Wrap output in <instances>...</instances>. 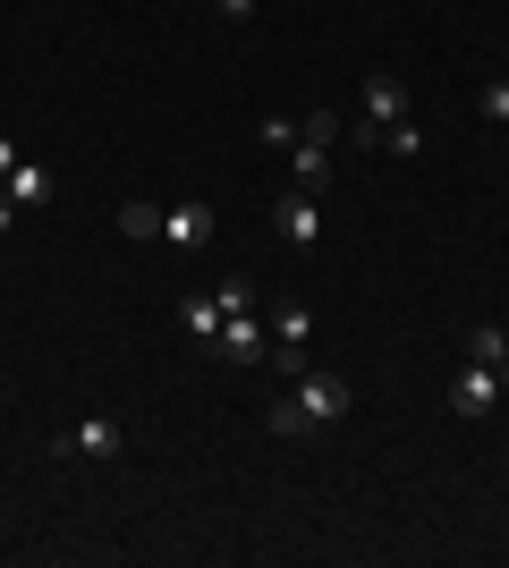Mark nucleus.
I'll return each mask as SVG.
<instances>
[{
	"label": "nucleus",
	"instance_id": "f257e3e1",
	"mask_svg": "<svg viewBox=\"0 0 509 568\" xmlns=\"http://www.w3.org/2000/svg\"><path fill=\"white\" fill-rule=\"evenodd\" d=\"M213 356L221 365H272V323H255V314H221V332H213Z\"/></svg>",
	"mask_w": 509,
	"mask_h": 568
},
{
	"label": "nucleus",
	"instance_id": "f03ea898",
	"mask_svg": "<svg viewBox=\"0 0 509 568\" xmlns=\"http://www.w3.org/2000/svg\"><path fill=\"white\" fill-rule=\"evenodd\" d=\"M390 119H408V85H399L390 69H374V77H365V119L348 128V136H357V144H383Z\"/></svg>",
	"mask_w": 509,
	"mask_h": 568
},
{
	"label": "nucleus",
	"instance_id": "7ed1b4c3",
	"mask_svg": "<svg viewBox=\"0 0 509 568\" xmlns=\"http://www.w3.org/2000/svg\"><path fill=\"white\" fill-rule=\"evenodd\" d=\"M297 407H306V425H339V416L357 407V390H348V374H323V365H306V374H297Z\"/></svg>",
	"mask_w": 509,
	"mask_h": 568
},
{
	"label": "nucleus",
	"instance_id": "20e7f679",
	"mask_svg": "<svg viewBox=\"0 0 509 568\" xmlns=\"http://www.w3.org/2000/svg\"><path fill=\"white\" fill-rule=\"evenodd\" d=\"M272 230H281V246H323V204L306 187H289V195H272Z\"/></svg>",
	"mask_w": 509,
	"mask_h": 568
},
{
	"label": "nucleus",
	"instance_id": "39448f33",
	"mask_svg": "<svg viewBox=\"0 0 509 568\" xmlns=\"http://www.w3.org/2000/svg\"><path fill=\"white\" fill-rule=\"evenodd\" d=\"M450 407H459V416H492V407H501V374L467 356V365H459V382H450Z\"/></svg>",
	"mask_w": 509,
	"mask_h": 568
},
{
	"label": "nucleus",
	"instance_id": "423d86ee",
	"mask_svg": "<svg viewBox=\"0 0 509 568\" xmlns=\"http://www.w3.org/2000/svg\"><path fill=\"white\" fill-rule=\"evenodd\" d=\"M162 237H170V246H213L221 213H213V204H162Z\"/></svg>",
	"mask_w": 509,
	"mask_h": 568
},
{
	"label": "nucleus",
	"instance_id": "0eeeda50",
	"mask_svg": "<svg viewBox=\"0 0 509 568\" xmlns=\"http://www.w3.org/2000/svg\"><path fill=\"white\" fill-rule=\"evenodd\" d=\"M289 187H306V195L332 187V144H315V136H297V144H289Z\"/></svg>",
	"mask_w": 509,
	"mask_h": 568
},
{
	"label": "nucleus",
	"instance_id": "6e6552de",
	"mask_svg": "<svg viewBox=\"0 0 509 568\" xmlns=\"http://www.w3.org/2000/svg\"><path fill=\"white\" fill-rule=\"evenodd\" d=\"M306 339H315V306H306V297H281V306H272V348H306Z\"/></svg>",
	"mask_w": 509,
	"mask_h": 568
},
{
	"label": "nucleus",
	"instance_id": "1a4fd4ad",
	"mask_svg": "<svg viewBox=\"0 0 509 568\" xmlns=\"http://www.w3.org/2000/svg\"><path fill=\"white\" fill-rule=\"evenodd\" d=\"M467 356H476V365H492V374H501V390H509V332H501V323H476V332H467Z\"/></svg>",
	"mask_w": 509,
	"mask_h": 568
},
{
	"label": "nucleus",
	"instance_id": "9d476101",
	"mask_svg": "<svg viewBox=\"0 0 509 568\" xmlns=\"http://www.w3.org/2000/svg\"><path fill=\"white\" fill-rule=\"evenodd\" d=\"M69 450L77 458H111V450H120V425H111V416H85V425L69 433Z\"/></svg>",
	"mask_w": 509,
	"mask_h": 568
},
{
	"label": "nucleus",
	"instance_id": "9b49d317",
	"mask_svg": "<svg viewBox=\"0 0 509 568\" xmlns=\"http://www.w3.org/2000/svg\"><path fill=\"white\" fill-rule=\"evenodd\" d=\"M0 195H9V204H34V195H51V170L43 162H18L9 179H0Z\"/></svg>",
	"mask_w": 509,
	"mask_h": 568
},
{
	"label": "nucleus",
	"instance_id": "f8f14e48",
	"mask_svg": "<svg viewBox=\"0 0 509 568\" xmlns=\"http://www.w3.org/2000/svg\"><path fill=\"white\" fill-rule=\"evenodd\" d=\"M179 323H187L195 348H213V332H221V297H187V306H179Z\"/></svg>",
	"mask_w": 509,
	"mask_h": 568
},
{
	"label": "nucleus",
	"instance_id": "ddd939ff",
	"mask_svg": "<svg viewBox=\"0 0 509 568\" xmlns=\"http://www.w3.org/2000/svg\"><path fill=\"white\" fill-rule=\"evenodd\" d=\"M120 237L128 246H153L162 237V204H120Z\"/></svg>",
	"mask_w": 509,
	"mask_h": 568
},
{
	"label": "nucleus",
	"instance_id": "4468645a",
	"mask_svg": "<svg viewBox=\"0 0 509 568\" xmlns=\"http://www.w3.org/2000/svg\"><path fill=\"white\" fill-rule=\"evenodd\" d=\"M383 153L416 162V153H425V128H416V119H390V128H383Z\"/></svg>",
	"mask_w": 509,
	"mask_h": 568
},
{
	"label": "nucleus",
	"instance_id": "2eb2a0df",
	"mask_svg": "<svg viewBox=\"0 0 509 568\" xmlns=\"http://www.w3.org/2000/svg\"><path fill=\"white\" fill-rule=\"evenodd\" d=\"M476 111H485L492 128H509V77H485V94H476Z\"/></svg>",
	"mask_w": 509,
	"mask_h": 568
},
{
	"label": "nucleus",
	"instance_id": "dca6fc26",
	"mask_svg": "<svg viewBox=\"0 0 509 568\" xmlns=\"http://www.w3.org/2000/svg\"><path fill=\"white\" fill-rule=\"evenodd\" d=\"M264 425H272V433H281V442H297V433H306V407H297V390H289V399H281V407H272Z\"/></svg>",
	"mask_w": 509,
	"mask_h": 568
},
{
	"label": "nucleus",
	"instance_id": "f3484780",
	"mask_svg": "<svg viewBox=\"0 0 509 568\" xmlns=\"http://www.w3.org/2000/svg\"><path fill=\"white\" fill-rule=\"evenodd\" d=\"M255 136H264L272 153H289V144H297V119H264V128H255Z\"/></svg>",
	"mask_w": 509,
	"mask_h": 568
},
{
	"label": "nucleus",
	"instance_id": "a211bd4d",
	"mask_svg": "<svg viewBox=\"0 0 509 568\" xmlns=\"http://www.w3.org/2000/svg\"><path fill=\"white\" fill-rule=\"evenodd\" d=\"M213 9H221L230 26H246V18H255V0H213Z\"/></svg>",
	"mask_w": 509,
	"mask_h": 568
},
{
	"label": "nucleus",
	"instance_id": "6ab92c4d",
	"mask_svg": "<svg viewBox=\"0 0 509 568\" xmlns=\"http://www.w3.org/2000/svg\"><path fill=\"white\" fill-rule=\"evenodd\" d=\"M18 162H26V144H18V136H0V179H9Z\"/></svg>",
	"mask_w": 509,
	"mask_h": 568
},
{
	"label": "nucleus",
	"instance_id": "aec40b11",
	"mask_svg": "<svg viewBox=\"0 0 509 568\" xmlns=\"http://www.w3.org/2000/svg\"><path fill=\"white\" fill-rule=\"evenodd\" d=\"M9 221H18V204H9V195H0V237H9Z\"/></svg>",
	"mask_w": 509,
	"mask_h": 568
}]
</instances>
